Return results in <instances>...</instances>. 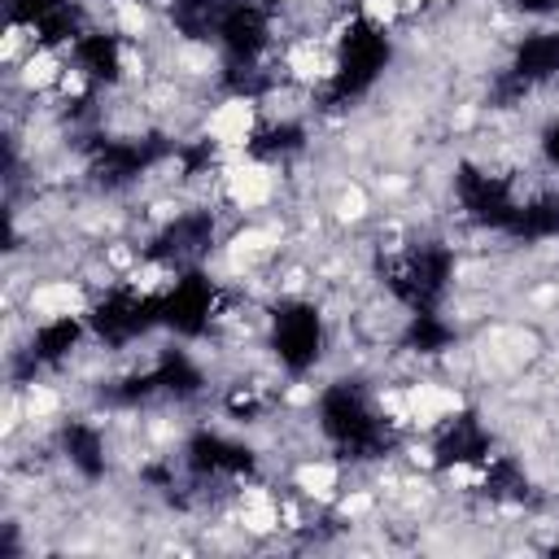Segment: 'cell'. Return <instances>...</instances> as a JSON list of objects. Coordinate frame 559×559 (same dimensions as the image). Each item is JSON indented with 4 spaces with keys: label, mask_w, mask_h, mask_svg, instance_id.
<instances>
[{
    "label": "cell",
    "mask_w": 559,
    "mask_h": 559,
    "mask_svg": "<svg viewBox=\"0 0 559 559\" xmlns=\"http://www.w3.org/2000/svg\"><path fill=\"white\" fill-rule=\"evenodd\" d=\"M559 231V197H537L528 205H520L515 223H511V236L520 240H546Z\"/></svg>",
    "instance_id": "20"
},
{
    "label": "cell",
    "mask_w": 559,
    "mask_h": 559,
    "mask_svg": "<svg viewBox=\"0 0 559 559\" xmlns=\"http://www.w3.org/2000/svg\"><path fill=\"white\" fill-rule=\"evenodd\" d=\"M489 493H498V498H520L524 493V476H520V467L511 459H493V467H489Z\"/></svg>",
    "instance_id": "23"
},
{
    "label": "cell",
    "mask_w": 559,
    "mask_h": 559,
    "mask_svg": "<svg viewBox=\"0 0 559 559\" xmlns=\"http://www.w3.org/2000/svg\"><path fill=\"white\" fill-rule=\"evenodd\" d=\"M157 323H162V297H144V293H131V288L109 293L87 314V328L105 345H127V341L144 336L148 328H157Z\"/></svg>",
    "instance_id": "5"
},
{
    "label": "cell",
    "mask_w": 559,
    "mask_h": 559,
    "mask_svg": "<svg viewBox=\"0 0 559 559\" xmlns=\"http://www.w3.org/2000/svg\"><path fill=\"white\" fill-rule=\"evenodd\" d=\"M542 148H546V162H550V166H559V122H550V127H546Z\"/></svg>",
    "instance_id": "24"
},
{
    "label": "cell",
    "mask_w": 559,
    "mask_h": 559,
    "mask_svg": "<svg viewBox=\"0 0 559 559\" xmlns=\"http://www.w3.org/2000/svg\"><path fill=\"white\" fill-rule=\"evenodd\" d=\"M454 341V328L437 314V310H411V328H406V345L419 354H441Z\"/></svg>",
    "instance_id": "21"
},
{
    "label": "cell",
    "mask_w": 559,
    "mask_h": 559,
    "mask_svg": "<svg viewBox=\"0 0 559 559\" xmlns=\"http://www.w3.org/2000/svg\"><path fill=\"white\" fill-rule=\"evenodd\" d=\"M61 445H66V459H70L87 480L105 476V441H100V432H96L92 424H83V419L66 424Z\"/></svg>",
    "instance_id": "16"
},
{
    "label": "cell",
    "mask_w": 559,
    "mask_h": 559,
    "mask_svg": "<svg viewBox=\"0 0 559 559\" xmlns=\"http://www.w3.org/2000/svg\"><path fill=\"white\" fill-rule=\"evenodd\" d=\"M511 74H520L528 87H533V83H542V79H555V74H559V31L528 35V39L515 48Z\"/></svg>",
    "instance_id": "14"
},
{
    "label": "cell",
    "mask_w": 559,
    "mask_h": 559,
    "mask_svg": "<svg viewBox=\"0 0 559 559\" xmlns=\"http://www.w3.org/2000/svg\"><path fill=\"white\" fill-rule=\"evenodd\" d=\"M454 271V253L445 245H419L415 253H406L402 262H393L384 271L389 288L411 306V310H437V301L445 297Z\"/></svg>",
    "instance_id": "3"
},
{
    "label": "cell",
    "mask_w": 559,
    "mask_h": 559,
    "mask_svg": "<svg viewBox=\"0 0 559 559\" xmlns=\"http://www.w3.org/2000/svg\"><path fill=\"white\" fill-rule=\"evenodd\" d=\"M454 188H459L463 210H467L476 223L498 227V231H511V223H515V214H520V201L511 197V188H507L502 179H493V175H485V170H476V166H459Z\"/></svg>",
    "instance_id": "6"
},
{
    "label": "cell",
    "mask_w": 559,
    "mask_h": 559,
    "mask_svg": "<svg viewBox=\"0 0 559 559\" xmlns=\"http://www.w3.org/2000/svg\"><path fill=\"white\" fill-rule=\"evenodd\" d=\"M188 467L201 476H240L253 467V450L240 441H227L218 432H197L188 441Z\"/></svg>",
    "instance_id": "12"
},
{
    "label": "cell",
    "mask_w": 559,
    "mask_h": 559,
    "mask_svg": "<svg viewBox=\"0 0 559 559\" xmlns=\"http://www.w3.org/2000/svg\"><path fill=\"white\" fill-rule=\"evenodd\" d=\"M13 22L31 26L39 35V44H74L79 31V13L70 0H9Z\"/></svg>",
    "instance_id": "11"
},
{
    "label": "cell",
    "mask_w": 559,
    "mask_h": 559,
    "mask_svg": "<svg viewBox=\"0 0 559 559\" xmlns=\"http://www.w3.org/2000/svg\"><path fill=\"white\" fill-rule=\"evenodd\" d=\"M489 454V432L480 428V419L467 411L459 419L445 424V432L437 437V467H454V463H480Z\"/></svg>",
    "instance_id": "13"
},
{
    "label": "cell",
    "mask_w": 559,
    "mask_h": 559,
    "mask_svg": "<svg viewBox=\"0 0 559 559\" xmlns=\"http://www.w3.org/2000/svg\"><path fill=\"white\" fill-rule=\"evenodd\" d=\"M74 61L92 83H118V74H122V57H118L114 35H79L74 39Z\"/></svg>",
    "instance_id": "15"
},
{
    "label": "cell",
    "mask_w": 559,
    "mask_h": 559,
    "mask_svg": "<svg viewBox=\"0 0 559 559\" xmlns=\"http://www.w3.org/2000/svg\"><path fill=\"white\" fill-rule=\"evenodd\" d=\"M319 424H323V432H328L345 454L367 459V454H376V450L384 445L380 419L371 415V406L362 402V393H358L354 384H345V380L323 389V397H319Z\"/></svg>",
    "instance_id": "2"
},
{
    "label": "cell",
    "mask_w": 559,
    "mask_h": 559,
    "mask_svg": "<svg viewBox=\"0 0 559 559\" xmlns=\"http://www.w3.org/2000/svg\"><path fill=\"white\" fill-rule=\"evenodd\" d=\"M266 31H271V17L262 4L253 0H231V9L223 13L218 22V44L227 52V61H258V52L266 48Z\"/></svg>",
    "instance_id": "9"
},
{
    "label": "cell",
    "mask_w": 559,
    "mask_h": 559,
    "mask_svg": "<svg viewBox=\"0 0 559 559\" xmlns=\"http://www.w3.org/2000/svg\"><path fill=\"white\" fill-rule=\"evenodd\" d=\"M271 345L288 371H310L323 349V319L310 301H284L271 314Z\"/></svg>",
    "instance_id": "4"
},
{
    "label": "cell",
    "mask_w": 559,
    "mask_h": 559,
    "mask_svg": "<svg viewBox=\"0 0 559 559\" xmlns=\"http://www.w3.org/2000/svg\"><path fill=\"white\" fill-rule=\"evenodd\" d=\"M210 306H214V284L201 271H183L175 288L162 297V323L175 328L179 336H197L210 323Z\"/></svg>",
    "instance_id": "8"
},
{
    "label": "cell",
    "mask_w": 559,
    "mask_h": 559,
    "mask_svg": "<svg viewBox=\"0 0 559 559\" xmlns=\"http://www.w3.org/2000/svg\"><path fill=\"white\" fill-rule=\"evenodd\" d=\"M559 0H515V9H524V13H550Z\"/></svg>",
    "instance_id": "25"
},
{
    "label": "cell",
    "mask_w": 559,
    "mask_h": 559,
    "mask_svg": "<svg viewBox=\"0 0 559 559\" xmlns=\"http://www.w3.org/2000/svg\"><path fill=\"white\" fill-rule=\"evenodd\" d=\"M306 144V131L297 122H275V127H262L253 140H249V153L253 157H288Z\"/></svg>",
    "instance_id": "22"
},
{
    "label": "cell",
    "mask_w": 559,
    "mask_h": 559,
    "mask_svg": "<svg viewBox=\"0 0 559 559\" xmlns=\"http://www.w3.org/2000/svg\"><path fill=\"white\" fill-rule=\"evenodd\" d=\"M153 384H157V393L188 397V393H197V389H201V371L188 362V354L166 349V354L153 362Z\"/></svg>",
    "instance_id": "19"
},
{
    "label": "cell",
    "mask_w": 559,
    "mask_h": 559,
    "mask_svg": "<svg viewBox=\"0 0 559 559\" xmlns=\"http://www.w3.org/2000/svg\"><path fill=\"white\" fill-rule=\"evenodd\" d=\"M384 66H389V39L380 35V26L367 22V17L349 22L345 35H341V61H336V74H332L323 100L328 105H345V100L362 96L380 79Z\"/></svg>",
    "instance_id": "1"
},
{
    "label": "cell",
    "mask_w": 559,
    "mask_h": 559,
    "mask_svg": "<svg viewBox=\"0 0 559 559\" xmlns=\"http://www.w3.org/2000/svg\"><path fill=\"white\" fill-rule=\"evenodd\" d=\"M214 240V218L205 210H192V214H179L175 223H166L157 231V240L148 245V262H188V258H201Z\"/></svg>",
    "instance_id": "10"
},
{
    "label": "cell",
    "mask_w": 559,
    "mask_h": 559,
    "mask_svg": "<svg viewBox=\"0 0 559 559\" xmlns=\"http://www.w3.org/2000/svg\"><path fill=\"white\" fill-rule=\"evenodd\" d=\"M79 336H83V323L79 319H52V323H44L35 332V341H31V362L35 367L39 362H61L79 345Z\"/></svg>",
    "instance_id": "18"
},
{
    "label": "cell",
    "mask_w": 559,
    "mask_h": 559,
    "mask_svg": "<svg viewBox=\"0 0 559 559\" xmlns=\"http://www.w3.org/2000/svg\"><path fill=\"white\" fill-rule=\"evenodd\" d=\"M227 9H231V0H175L170 17L188 39H210V35H218V22Z\"/></svg>",
    "instance_id": "17"
},
{
    "label": "cell",
    "mask_w": 559,
    "mask_h": 559,
    "mask_svg": "<svg viewBox=\"0 0 559 559\" xmlns=\"http://www.w3.org/2000/svg\"><path fill=\"white\" fill-rule=\"evenodd\" d=\"M166 153L162 140H105L92 148V175L105 188H122Z\"/></svg>",
    "instance_id": "7"
}]
</instances>
